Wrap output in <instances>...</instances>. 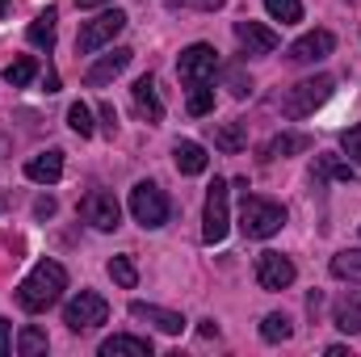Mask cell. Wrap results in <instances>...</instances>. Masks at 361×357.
<instances>
[{"label":"cell","instance_id":"obj_20","mask_svg":"<svg viewBox=\"0 0 361 357\" xmlns=\"http://www.w3.org/2000/svg\"><path fill=\"white\" fill-rule=\"evenodd\" d=\"M101 357H152V341H147V337H126V332H118V337L101 341Z\"/></svg>","mask_w":361,"mask_h":357},{"label":"cell","instance_id":"obj_10","mask_svg":"<svg viewBox=\"0 0 361 357\" xmlns=\"http://www.w3.org/2000/svg\"><path fill=\"white\" fill-rule=\"evenodd\" d=\"M294 277H298V269L290 257H281V253H261L257 257V286L261 290H286V286H294Z\"/></svg>","mask_w":361,"mask_h":357},{"label":"cell","instance_id":"obj_33","mask_svg":"<svg viewBox=\"0 0 361 357\" xmlns=\"http://www.w3.org/2000/svg\"><path fill=\"white\" fill-rule=\"evenodd\" d=\"M341 147L349 152V160H353V164H361V122H357V126H349V131L341 135Z\"/></svg>","mask_w":361,"mask_h":357},{"label":"cell","instance_id":"obj_18","mask_svg":"<svg viewBox=\"0 0 361 357\" xmlns=\"http://www.w3.org/2000/svg\"><path fill=\"white\" fill-rule=\"evenodd\" d=\"M130 97H135V109H139L147 122H160V118H164V101H160V92H156V76H139L135 89H130Z\"/></svg>","mask_w":361,"mask_h":357},{"label":"cell","instance_id":"obj_4","mask_svg":"<svg viewBox=\"0 0 361 357\" xmlns=\"http://www.w3.org/2000/svg\"><path fill=\"white\" fill-rule=\"evenodd\" d=\"M227 231H231V185L227 181H210V189H206V210H202V240L214 248V244H223L227 240Z\"/></svg>","mask_w":361,"mask_h":357},{"label":"cell","instance_id":"obj_32","mask_svg":"<svg viewBox=\"0 0 361 357\" xmlns=\"http://www.w3.org/2000/svg\"><path fill=\"white\" fill-rule=\"evenodd\" d=\"M223 80H227V92H231V97H248V92H252V80L244 76V68H227Z\"/></svg>","mask_w":361,"mask_h":357},{"label":"cell","instance_id":"obj_17","mask_svg":"<svg viewBox=\"0 0 361 357\" xmlns=\"http://www.w3.org/2000/svg\"><path fill=\"white\" fill-rule=\"evenodd\" d=\"M298 152H311V135H302V131H281V135H273L269 143H265L261 160H286V156H298Z\"/></svg>","mask_w":361,"mask_h":357},{"label":"cell","instance_id":"obj_5","mask_svg":"<svg viewBox=\"0 0 361 357\" xmlns=\"http://www.w3.org/2000/svg\"><path fill=\"white\" fill-rule=\"evenodd\" d=\"M130 214H135L139 227H164L169 214H173L169 193H164L156 181H139V185L130 189Z\"/></svg>","mask_w":361,"mask_h":357},{"label":"cell","instance_id":"obj_6","mask_svg":"<svg viewBox=\"0 0 361 357\" xmlns=\"http://www.w3.org/2000/svg\"><path fill=\"white\" fill-rule=\"evenodd\" d=\"M126 21H130V17H126L122 8L97 13L92 21H85V25H80V34H76V51H80V55H92V51H101L105 42H114V38L126 30Z\"/></svg>","mask_w":361,"mask_h":357},{"label":"cell","instance_id":"obj_41","mask_svg":"<svg viewBox=\"0 0 361 357\" xmlns=\"http://www.w3.org/2000/svg\"><path fill=\"white\" fill-rule=\"evenodd\" d=\"M8 152H13V147H8V139H4V135H0V160H4V156H8Z\"/></svg>","mask_w":361,"mask_h":357},{"label":"cell","instance_id":"obj_38","mask_svg":"<svg viewBox=\"0 0 361 357\" xmlns=\"http://www.w3.org/2000/svg\"><path fill=\"white\" fill-rule=\"evenodd\" d=\"M319 307H324V294H319V290H315V294H307V311H311V315H319Z\"/></svg>","mask_w":361,"mask_h":357},{"label":"cell","instance_id":"obj_24","mask_svg":"<svg viewBox=\"0 0 361 357\" xmlns=\"http://www.w3.org/2000/svg\"><path fill=\"white\" fill-rule=\"evenodd\" d=\"M311 177H315V185H324V181H353L357 173H353V164H341L336 156H319Z\"/></svg>","mask_w":361,"mask_h":357},{"label":"cell","instance_id":"obj_22","mask_svg":"<svg viewBox=\"0 0 361 357\" xmlns=\"http://www.w3.org/2000/svg\"><path fill=\"white\" fill-rule=\"evenodd\" d=\"M55 21H59V13L55 8H42L34 21H30V30H25V38L34 42V47H42V51H51L55 47Z\"/></svg>","mask_w":361,"mask_h":357},{"label":"cell","instance_id":"obj_28","mask_svg":"<svg viewBox=\"0 0 361 357\" xmlns=\"http://www.w3.org/2000/svg\"><path fill=\"white\" fill-rule=\"evenodd\" d=\"M185 109H189L193 118H206V114L214 109V89H210V85H189V101H185Z\"/></svg>","mask_w":361,"mask_h":357},{"label":"cell","instance_id":"obj_39","mask_svg":"<svg viewBox=\"0 0 361 357\" xmlns=\"http://www.w3.org/2000/svg\"><path fill=\"white\" fill-rule=\"evenodd\" d=\"M324 353H328V357H349V349H345V345H328Z\"/></svg>","mask_w":361,"mask_h":357},{"label":"cell","instance_id":"obj_21","mask_svg":"<svg viewBox=\"0 0 361 357\" xmlns=\"http://www.w3.org/2000/svg\"><path fill=\"white\" fill-rule=\"evenodd\" d=\"M214 147L227 152V156H240L248 147V122H223L214 131Z\"/></svg>","mask_w":361,"mask_h":357},{"label":"cell","instance_id":"obj_16","mask_svg":"<svg viewBox=\"0 0 361 357\" xmlns=\"http://www.w3.org/2000/svg\"><path fill=\"white\" fill-rule=\"evenodd\" d=\"M25 177L38 181V185H55V181L63 177V152H59V147H51V152H38V156H30V164H25Z\"/></svg>","mask_w":361,"mask_h":357},{"label":"cell","instance_id":"obj_23","mask_svg":"<svg viewBox=\"0 0 361 357\" xmlns=\"http://www.w3.org/2000/svg\"><path fill=\"white\" fill-rule=\"evenodd\" d=\"M261 337H265L269 345L290 341V337H294V324H290V315H286V311H269V315L261 320Z\"/></svg>","mask_w":361,"mask_h":357},{"label":"cell","instance_id":"obj_42","mask_svg":"<svg viewBox=\"0 0 361 357\" xmlns=\"http://www.w3.org/2000/svg\"><path fill=\"white\" fill-rule=\"evenodd\" d=\"M4 206H8V198H4V193H0V214H4Z\"/></svg>","mask_w":361,"mask_h":357},{"label":"cell","instance_id":"obj_30","mask_svg":"<svg viewBox=\"0 0 361 357\" xmlns=\"http://www.w3.org/2000/svg\"><path fill=\"white\" fill-rule=\"evenodd\" d=\"M265 8H269L273 21H281V25L302 21V0H265Z\"/></svg>","mask_w":361,"mask_h":357},{"label":"cell","instance_id":"obj_15","mask_svg":"<svg viewBox=\"0 0 361 357\" xmlns=\"http://www.w3.org/2000/svg\"><path fill=\"white\" fill-rule=\"evenodd\" d=\"M332 324L345 332V337H357L361 332V290H345L332 307Z\"/></svg>","mask_w":361,"mask_h":357},{"label":"cell","instance_id":"obj_44","mask_svg":"<svg viewBox=\"0 0 361 357\" xmlns=\"http://www.w3.org/2000/svg\"><path fill=\"white\" fill-rule=\"evenodd\" d=\"M349 4H357V0H349Z\"/></svg>","mask_w":361,"mask_h":357},{"label":"cell","instance_id":"obj_34","mask_svg":"<svg viewBox=\"0 0 361 357\" xmlns=\"http://www.w3.org/2000/svg\"><path fill=\"white\" fill-rule=\"evenodd\" d=\"M227 0H169V8H197V13H214L223 8Z\"/></svg>","mask_w":361,"mask_h":357},{"label":"cell","instance_id":"obj_36","mask_svg":"<svg viewBox=\"0 0 361 357\" xmlns=\"http://www.w3.org/2000/svg\"><path fill=\"white\" fill-rule=\"evenodd\" d=\"M34 214H38V219H51V214H55V198H38V202H34Z\"/></svg>","mask_w":361,"mask_h":357},{"label":"cell","instance_id":"obj_40","mask_svg":"<svg viewBox=\"0 0 361 357\" xmlns=\"http://www.w3.org/2000/svg\"><path fill=\"white\" fill-rule=\"evenodd\" d=\"M80 8H101V4H114V0H76Z\"/></svg>","mask_w":361,"mask_h":357},{"label":"cell","instance_id":"obj_27","mask_svg":"<svg viewBox=\"0 0 361 357\" xmlns=\"http://www.w3.org/2000/svg\"><path fill=\"white\" fill-rule=\"evenodd\" d=\"M34 76H38V63H34L30 55H25V59H13V63L4 68V80H8L13 89H25V85H30Z\"/></svg>","mask_w":361,"mask_h":357},{"label":"cell","instance_id":"obj_3","mask_svg":"<svg viewBox=\"0 0 361 357\" xmlns=\"http://www.w3.org/2000/svg\"><path fill=\"white\" fill-rule=\"evenodd\" d=\"M332 89H336V80L332 76H307V80H298V85H290V89H281V97H277V109L286 114V118H311L328 97H332Z\"/></svg>","mask_w":361,"mask_h":357},{"label":"cell","instance_id":"obj_26","mask_svg":"<svg viewBox=\"0 0 361 357\" xmlns=\"http://www.w3.org/2000/svg\"><path fill=\"white\" fill-rule=\"evenodd\" d=\"M51 349V341H47V332L42 328H21V337H17V353L21 357H38V353H47Z\"/></svg>","mask_w":361,"mask_h":357},{"label":"cell","instance_id":"obj_19","mask_svg":"<svg viewBox=\"0 0 361 357\" xmlns=\"http://www.w3.org/2000/svg\"><path fill=\"white\" fill-rule=\"evenodd\" d=\"M173 160H177V169L185 173V177H197V173H206V164H210L206 147L193 143V139H180L177 147H173Z\"/></svg>","mask_w":361,"mask_h":357},{"label":"cell","instance_id":"obj_2","mask_svg":"<svg viewBox=\"0 0 361 357\" xmlns=\"http://www.w3.org/2000/svg\"><path fill=\"white\" fill-rule=\"evenodd\" d=\"M231 189H240V231L248 240H269L286 227V210L261 193H248V181H235Z\"/></svg>","mask_w":361,"mask_h":357},{"label":"cell","instance_id":"obj_12","mask_svg":"<svg viewBox=\"0 0 361 357\" xmlns=\"http://www.w3.org/2000/svg\"><path fill=\"white\" fill-rule=\"evenodd\" d=\"M332 51H336L332 30H311V34H302L298 42H290L286 59H290V63H315V59H324V55H332Z\"/></svg>","mask_w":361,"mask_h":357},{"label":"cell","instance_id":"obj_37","mask_svg":"<svg viewBox=\"0 0 361 357\" xmlns=\"http://www.w3.org/2000/svg\"><path fill=\"white\" fill-rule=\"evenodd\" d=\"M8 328H13V324H8V320L0 315V357H8V353H13V345H8Z\"/></svg>","mask_w":361,"mask_h":357},{"label":"cell","instance_id":"obj_13","mask_svg":"<svg viewBox=\"0 0 361 357\" xmlns=\"http://www.w3.org/2000/svg\"><path fill=\"white\" fill-rule=\"evenodd\" d=\"M235 42H240V51L244 55H273L277 51V34H273L269 25H261V21H235Z\"/></svg>","mask_w":361,"mask_h":357},{"label":"cell","instance_id":"obj_35","mask_svg":"<svg viewBox=\"0 0 361 357\" xmlns=\"http://www.w3.org/2000/svg\"><path fill=\"white\" fill-rule=\"evenodd\" d=\"M97 114H101V126L114 135V131H118V114H114V105H109V101H101V109H97Z\"/></svg>","mask_w":361,"mask_h":357},{"label":"cell","instance_id":"obj_7","mask_svg":"<svg viewBox=\"0 0 361 357\" xmlns=\"http://www.w3.org/2000/svg\"><path fill=\"white\" fill-rule=\"evenodd\" d=\"M109 320V303L97 294V290H80L68 307H63V324L72 328V332H92V328H101Z\"/></svg>","mask_w":361,"mask_h":357},{"label":"cell","instance_id":"obj_11","mask_svg":"<svg viewBox=\"0 0 361 357\" xmlns=\"http://www.w3.org/2000/svg\"><path fill=\"white\" fill-rule=\"evenodd\" d=\"M130 59H135L130 47H114L109 55H101L89 72H85V85H89V89H105V85H114V80L130 68Z\"/></svg>","mask_w":361,"mask_h":357},{"label":"cell","instance_id":"obj_1","mask_svg":"<svg viewBox=\"0 0 361 357\" xmlns=\"http://www.w3.org/2000/svg\"><path fill=\"white\" fill-rule=\"evenodd\" d=\"M68 290V269L59 261H38L30 269V277L17 286V307L38 315V311H51L59 303V294Z\"/></svg>","mask_w":361,"mask_h":357},{"label":"cell","instance_id":"obj_25","mask_svg":"<svg viewBox=\"0 0 361 357\" xmlns=\"http://www.w3.org/2000/svg\"><path fill=\"white\" fill-rule=\"evenodd\" d=\"M332 277L341 282H361V248H345L332 257Z\"/></svg>","mask_w":361,"mask_h":357},{"label":"cell","instance_id":"obj_8","mask_svg":"<svg viewBox=\"0 0 361 357\" xmlns=\"http://www.w3.org/2000/svg\"><path fill=\"white\" fill-rule=\"evenodd\" d=\"M214 72H219V51H214L210 42H193V47L180 51L177 76L185 80V85H210Z\"/></svg>","mask_w":361,"mask_h":357},{"label":"cell","instance_id":"obj_9","mask_svg":"<svg viewBox=\"0 0 361 357\" xmlns=\"http://www.w3.org/2000/svg\"><path fill=\"white\" fill-rule=\"evenodd\" d=\"M80 219L97 227V231H114L118 223H122V206H118V198L114 193H105V189H92L80 198Z\"/></svg>","mask_w":361,"mask_h":357},{"label":"cell","instance_id":"obj_31","mask_svg":"<svg viewBox=\"0 0 361 357\" xmlns=\"http://www.w3.org/2000/svg\"><path fill=\"white\" fill-rule=\"evenodd\" d=\"M109 277H114L122 290H135V286H139V269H135L130 257H114V261H109Z\"/></svg>","mask_w":361,"mask_h":357},{"label":"cell","instance_id":"obj_43","mask_svg":"<svg viewBox=\"0 0 361 357\" xmlns=\"http://www.w3.org/2000/svg\"><path fill=\"white\" fill-rule=\"evenodd\" d=\"M0 13H8V0H0Z\"/></svg>","mask_w":361,"mask_h":357},{"label":"cell","instance_id":"obj_14","mask_svg":"<svg viewBox=\"0 0 361 357\" xmlns=\"http://www.w3.org/2000/svg\"><path fill=\"white\" fill-rule=\"evenodd\" d=\"M130 315L143 320V324H152V328H160V332H169V337H180V332H185V315H180V311H164V307L143 303V298L130 303Z\"/></svg>","mask_w":361,"mask_h":357},{"label":"cell","instance_id":"obj_29","mask_svg":"<svg viewBox=\"0 0 361 357\" xmlns=\"http://www.w3.org/2000/svg\"><path fill=\"white\" fill-rule=\"evenodd\" d=\"M68 126H72L80 139H89L92 131H97V122H92V109L85 105V101H72V105H68Z\"/></svg>","mask_w":361,"mask_h":357}]
</instances>
